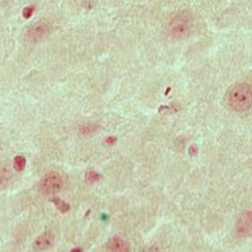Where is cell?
Here are the masks:
<instances>
[{
    "label": "cell",
    "instance_id": "1",
    "mask_svg": "<svg viewBox=\"0 0 252 252\" xmlns=\"http://www.w3.org/2000/svg\"><path fill=\"white\" fill-rule=\"evenodd\" d=\"M228 104L236 112H246L252 107V86L248 83L233 85L226 95Z\"/></svg>",
    "mask_w": 252,
    "mask_h": 252
},
{
    "label": "cell",
    "instance_id": "2",
    "mask_svg": "<svg viewBox=\"0 0 252 252\" xmlns=\"http://www.w3.org/2000/svg\"><path fill=\"white\" fill-rule=\"evenodd\" d=\"M194 18L188 10H183L176 14L169 23V32L176 38H184L193 29Z\"/></svg>",
    "mask_w": 252,
    "mask_h": 252
},
{
    "label": "cell",
    "instance_id": "3",
    "mask_svg": "<svg viewBox=\"0 0 252 252\" xmlns=\"http://www.w3.org/2000/svg\"><path fill=\"white\" fill-rule=\"evenodd\" d=\"M64 179L57 171L47 172L40 182V191L46 196H55L64 188Z\"/></svg>",
    "mask_w": 252,
    "mask_h": 252
},
{
    "label": "cell",
    "instance_id": "4",
    "mask_svg": "<svg viewBox=\"0 0 252 252\" xmlns=\"http://www.w3.org/2000/svg\"><path fill=\"white\" fill-rule=\"evenodd\" d=\"M235 231L240 237H252V210H247L240 214L235 224Z\"/></svg>",
    "mask_w": 252,
    "mask_h": 252
},
{
    "label": "cell",
    "instance_id": "5",
    "mask_svg": "<svg viewBox=\"0 0 252 252\" xmlns=\"http://www.w3.org/2000/svg\"><path fill=\"white\" fill-rule=\"evenodd\" d=\"M50 31H52V26H50V24L48 22L41 21L34 24L32 27L29 28L27 32V37L31 41H38L43 39L45 36L49 34Z\"/></svg>",
    "mask_w": 252,
    "mask_h": 252
},
{
    "label": "cell",
    "instance_id": "6",
    "mask_svg": "<svg viewBox=\"0 0 252 252\" xmlns=\"http://www.w3.org/2000/svg\"><path fill=\"white\" fill-rule=\"evenodd\" d=\"M54 243H55V235L50 231H47L42 233L35 239L33 242V249L36 252L46 251L54 246Z\"/></svg>",
    "mask_w": 252,
    "mask_h": 252
},
{
    "label": "cell",
    "instance_id": "7",
    "mask_svg": "<svg viewBox=\"0 0 252 252\" xmlns=\"http://www.w3.org/2000/svg\"><path fill=\"white\" fill-rule=\"evenodd\" d=\"M108 249L111 252H130L129 244L118 236L110 239L108 242Z\"/></svg>",
    "mask_w": 252,
    "mask_h": 252
},
{
    "label": "cell",
    "instance_id": "8",
    "mask_svg": "<svg viewBox=\"0 0 252 252\" xmlns=\"http://www.w3.org/2000/svg\"><path fill=\"white\" fill-rule=\"evenodd\" d=\"M12 179V173L8 167H0V191H3L8 187Z\"/></svg>",
    "mask_w": 252,
    "mask_h": 252
},
{
    "label": "cell",
    "instance_id": "9",
    "mask_svg": "<svg viewBox=\"0 0 252 252\" xmlns=\"http://www.w3.org/2000/svg\"><path fill=\"white\" fill-rule=\"evenodd\" d=\"M52 202L55 204V206H56L62 213H67V212L71 209L70 205H69L67 202H65L64 200H62V199H60V198H58V197L53 198V199H52Z\"/></svg>",
    "mask_w": 252,
    "mask_h": 252
},
{
    "label": "cell",
    "instance_id": "10",
    "mask_svg": "<svg viewBox=\"0 0 252 252\" xmlns=\"http://www.w3.org/2000/svg\"><path fill=\"white\" fill-rule=\"evenodd\" d=\"M26 164H27V161H26V158H25L24 156H17L14 160V166H15L16 170L19 172H21L25 169Z\"/></svg>",
    "mask_w": 252,
    "mask_h": 252
},
{
    "label": "cell",
    "instance_id": "11",
    "mask_svg": "<svg viewBox=\"0 0 252 252\" xmlns=\"http://www.w3.org/2000/svg\"><path fill=\"white\" fill-rule=\"evenodd\" d=\"M100 179H102V175L93 170L87 171L85 174V180L87 183H95L100 181Z\"/></svg>",
    "mask_w": 252,
    "mask_h": 252
},
{
    "label": "cell",
    "instance_id": "12",
    "mask_svg": "<svg viewBox=\"0 0 252 252\" xmlns=\"http://www.w3.org/2000/svg\"><path fill=\"white\" fill-rule=\"evenodd\" d=\"M95 129H96V127L94 125H84L81 128V133L84 135H88V134L93 133L94 131H95Z\"/></svg>",
    "mask_w": 252,
    "mask_h": 252
},
{
    "label": "cell",
    "instance_id": "13",
    "mask_svg": "<svg viewBox=\"0 0 252 252\" xmlns=\"http://www.w3.org/2000/svg\"><path fill=\"white\" fill-rule=\"evenodd\" d=\"M189 153H190L191 156L197 155V153H198V148H197V146H195V145L191 146V148L189 149Z\"/></svg>",
    "mask_w": 252,
    "mask_h": 252
},
{
    "label": "cell",
    "instance_id": "14",
    "mask_svg": "<svg viewBox=\"0 0 252 252\" xmlns=\"http://www.w3.org/2000/svg\"><path fill=\"white\" fill-rule=\"evenodd\" d=\"M106 143H107L108 145H113L114 143H116V137H112V136L108 137L107 140H106Z\"/></svg>",
    "mask_w": 252,
    "mask_h": 252
},
{
    "label": "cell",
    "instance_id": "15",
    "mask_svg": "<svg viewBox=\"0 0 252 252\" xmlns=\"http://www.w3.org/2000/svg\"><path fill=\"white\" fill-rule=\"evenodd\" d=\"M71 252H82V250L80 248H74L71 250Z\"/></svg>",
    "mask_w": 252,
    "mask_h": 252
}]
</instances>
